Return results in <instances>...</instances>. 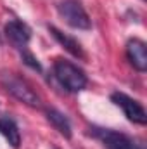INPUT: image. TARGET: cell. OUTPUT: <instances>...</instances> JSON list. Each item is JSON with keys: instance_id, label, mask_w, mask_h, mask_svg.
<instances>
[{"instance_id": "6da1fadb", "label": "cell", "mask_w": 147, "mask_h": 149, "mask_svg": "<svg viewBox=\"0 0 147 149\" xmlns=\"http://www.w3.org/2000/svg\"><path fill=\"white\" fill-rule=\"evenodd\" d=\"M54 76L71 94L83 90L88 83L87 74L83 73V70H80L76 64L69 63V61H64V59H57L54 63Z\"/></svg>"}, {"instance_id": "7a4b0ae2", "label": "cell", "mask_w": 147, "mask_h": 149, "mask_svg": "<svg viewBox=\"0 0 147 149\" xmlns=\"http://www.w3.org/2000/svg\"><path fill=\"white\" fill-rule=\"evenodd\" d=\"M57 12L64 19V23L74 30H90L92 28V19L88 17L87 10L83 9L80 0H61L57 3Z\"/></svg>"}, {"instance_id": "3957f363", "label": "cell", "mask_w": 147, "mask_h": 149, "mask_svg": "<svg viewBox=\"0 0 147 149\" xmlns=\"http://www.w3.org/2000/svg\"><path fill=\"white\" fill-rule=\"evenodd\" d=\"M2 83L23 104H28L31 108H38L40 106V97L37 95V92H33V88L26 81H23V80H19V78H16L12 74H5L2 78Z\"/></svg>"}, {"instance_id": "277c9868", "label": "cell", "mask_w": 147, "mask_h": 149, "mask_svg": "<svg viewBox=\"0 0 147 149\" xmlns=\"http://www.w3.org/2000/svg\"><path fill=\"white\" fill-rule=\"evenodd\" d=\"M111 101H112L118 108L123 109L125 116H126L130 121H133V123H137V125H146L147 123V113H146V109H144V106H142L139 101L132 99L130 95H126V94H123V92H114V94H111Z\"/></svg>"}, {"instance_id": "5b68a950", "label": "cell", "mask_w": 147, "mask_h": 149, "mask_svg": "<svg viewBox=\"0 0 147 149\" xmlns=\"http://www.w3.org/2000/svg\"><path fill=\"white\" fill-rule=\"evenodd\" d=\"M92 130H94V135L104 144L106 149H144L132 137H128L121 132L109 130V128H92Z\"/></svg>"}, {"instance_id": "8992f818", "label": "cell", "mask_w": 147, "mask_h": 149, "mask_svg": "<svg viewBox=\"0 0 147 149\" xmlns=\"http://www.w3.org/2000/svg\"><path fill=\"white\" fill-rule=\"evenodd\" d=\"M5 35L16 49L24 50L31 40V30L26 23H23L19 19H12L5 24Z\"/></svg>"}, {"instance_id": "52a82bcc", "label": "cell", "mask_w": 147, "mask_h": 149, "mask_svg": "<svg viewBox=\"0 0 147 149\" xmlns=\"http://www.w3.org/2000/svg\"><path fill=\"white\" fill-rule=\"evenodd\" d=\"M126 57H128L130 64L137 71L144 73L147 70V49L142 40H139V38L128 40V43H126Z\"/></svg>"}, {"instance_id": "ba28073f", "label": "cell", "mask_w": 147, "mask_h": 149, "mask_svg": "<svg viewBox=\"0 0 147 149\" xmlns=\"http://www.w3.org/2000/svg\"><path fill=\"white\" fill-rule=\"evenodd\" d=\"M0 134L5 137V141L9 142L10 148L17 149L21 146V134H19V128L12 118L0 116Z\"/></svg>"}, {"instance_id": "9c48e42d", "label": "cell", "mask_w": 147, "mask_h": 149, "mask_svg": "<svg viewBox=\"0 0 147 149\" xmlns=\"http://www.w3.org/2000/svg\"><path fill=\"white\" fill-rule=\"evenodd\" d=\"M49 31H50V35L55 38L71 56H74V57H85V54H83V49H81V45L74 40L73 37H69V35H66V33H62L61 30H57L55 26H49Z\"/></svg>"}, {"instance_id": "30bf717a", "label": "cell", "mask_w": 147, "mask_h": 149, "mask_svg": "<svg viewBox=\"0 0 147 149\" xmlns=\"http://www.w3.org/2000/svg\"><path fill=\"white\" fill-rule=\"evenodd\" d=\"M47 114V120L50 121V125L62 135V137H66V139H71V123H69V120L62 114L61 111H57V109H47L45 111Z\"/></svg>"}, {"instance_id": "8fae6325", "label": "cell", "mask_w": 147, "mask_h": 149, "mask_svg": "<svg viewBox=\"0 0 147 149\" xmlns=\"http://www.w3.org/2000/svg\"><path fill=\"white\" fill-rule=\"evenodd\" d=\"M21 59H23V63L26 64V66H30L31 70H35V71H42V66H40V63H38V59L30 52V50H21Z\"/></svg>"}, {"instance_id": "7c38bea8", "label": "cell", "mask_w": 147, "mask_h": 149, "mask_svg": "<svg viewBox=\"0 0 147 149\" xmlns=\"http://www.w3.org/2000/svg\"><path fill=\"white\" fill-rule=\"evenodd\" d=\"M0 43H2V42H0Z\"/></svg>"}]
</instances>
